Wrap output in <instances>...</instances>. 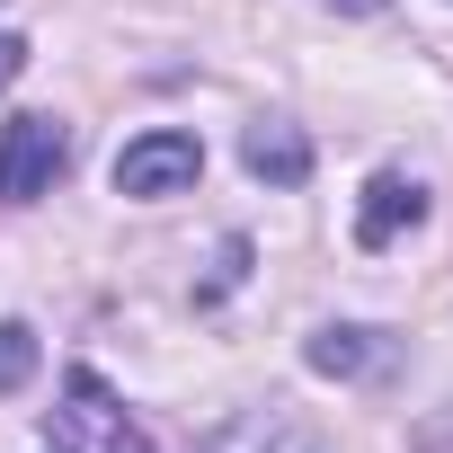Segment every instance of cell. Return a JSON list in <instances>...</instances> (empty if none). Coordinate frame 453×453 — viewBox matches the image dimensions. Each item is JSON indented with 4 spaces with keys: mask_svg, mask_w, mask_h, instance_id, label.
Listing matches in <instances>:
<instances>
[{
    "mask_svg": "<svg viewBox=\"0 0 453 453\" xmlns=\"http://www.w3.org/2000/svg\"><path fill=\"white\" fill-rule=\"evenodd\" d=\"M72 169V125L63 116H19L0 134V204H36Z\"/></svg>",
    "mask_w": 453,
    "mask_h": 453,
    "instance_id": "1",
    "label": "cell"
},
{
    "mask_svg": "<svg viewBox=\"0 0 453 453\" xmlns=\"http://www.w3.org/2000/svg\"><path fill=\"white\" fill-rule=\"evenodd\" d=\"M196 169H204V142L178 125H151L116 151V196H178V187H196Z\"/></svg>",
    "mask_w": 453,
    "mask_h": 453,
    "instance_id": "2",
    "label": "cell"
},
{
    "mask_svg": "<svg viewBox=\"0 0 453 453\" xmlns=\"http://www.w3.org/2000/svg\"><path fill=\"white\" fill-rule=\"evenodd\" d=\"M63 426H72L81 444H98V453H151V444H142V426L116 409V391H107L89 365L72 373V409H63Z\"/></svg>",
    "mask_w": 453,
    "mask_h": 453,
    "instance_id": "3",
    "label": "cell"
},
{
    "mask_svg": "<svg viewBox=\"0 0 453 453\" xmlns=\"http://www.w3.org/2000/svg\"><path fill=\"white\" fill-rule=\"evenodd\" d=\"M409 222H426V187L400 178V169H382V178L365 187V204H356V250H391Z\"/></svg>",
    "mask_w": 453,
    "mask_h": 453,
    "instance_id": "4",
    "label": "cell"
},
{
    "mask_svg": "<svg viewBox=\"0 0 453 453\" xmlns=\"http://www.w3.org/2000/svg\"><path fill=\"white\" fill-rule=\"evenodd\" d=\"M241 160H250V178H267V187H303V178H311V142H303V125H285V116H258V125L241 134Z\"/></svg>",
    "mask_w": 453,
    "mask_h": 453,
    "instance_id": "5",
    "label": "cell"
},
{
    "mask_svg": "<svg viewBox=\"0 0 453 453\" xmlns=\"http://www.w3.org/2000/svg\"><path fill=\"white\" fill-rule=\"evenodd\" d=\"M311 373H338V382H356V373H382L391 365V347H382V329H311Z\"/></svg>",
    "mask_w": 453,
    "mask_h": 453,
    "instance_id": "6",
    "label": "cell"
},
{
    "mask_svg": "<svg viewBox=\"0 0 453 453\" xmlns=\"http://www.w3.org/2000/svg\"><path fill=\"white\" fill-rule=\"evenodd\" d=\"M36 365H45L36 329H27V320H0V391H27V382H36Z\"/></svg>",
    "mask_w": 453,
    "mask_h": 453,
    "instance_id": "7",
    "label": "cell"
},
{
    "mask_svg": "<svg viewBox=\"0 0 453 453\" xmlns=\"http://www.w3.org/2000/svg\"><path fill=\"white\" fill-rule=\"evenodd\" d=\"M19 72H27V36H10V27H0V89H10Z\"/></svg>",
    "mask_w": 453,
    "mask_h": 453,
    "instance_id": "8",
    "label": "cell"
},
{
    "mask_svg": "<svg viewBox=\"0 0 453 453\" xmlns=\"http://www.w3.org/2000/svg\"><path fill=\"white\" fill-rule=\"evenodd\" d=\"M418 453H453V409H444V418H426V426H418Z\"/></svg>",
    "mask_w": 453,
    "mask_h": 453,
    "instance_id": "9",
    "label": "cell"
},
{
    "mask_svg": "<svg viewBox=\"0 0 453 453\" xmlns=\"http://www.w3.org/2000/svg\"><path fill=\"white\" fill-rule=\"evenodd\" d=\"M329 10H356V19H373V10H382V0H329Z\"/></svg>",
    "mask_w": 453,
    "mask_h": 453,
    "instance_id": "10",
    "label": "cell"
}]
</instances>
